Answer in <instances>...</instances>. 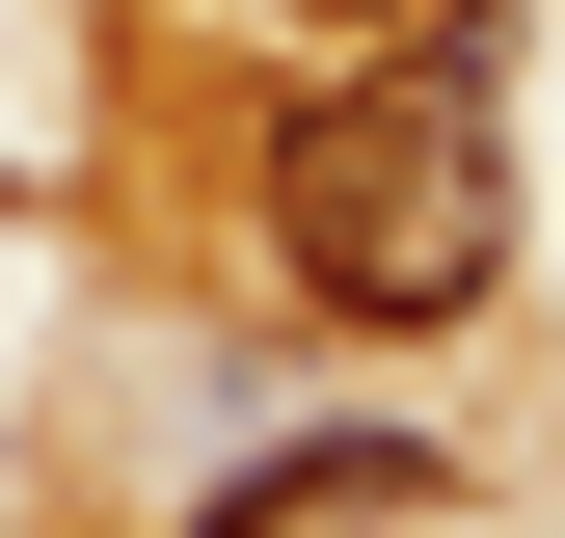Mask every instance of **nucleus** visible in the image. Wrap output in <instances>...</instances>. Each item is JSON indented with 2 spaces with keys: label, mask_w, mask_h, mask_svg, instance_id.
Wrapping results in <instances>:
<instances>
[{
  "label": "nucleus",
  "mask_w": 565,
  "mask_h": 538,
  "mask_svg": "<svg viewBox=\"0 0 565 538\" xmlns=\"http://www.w3.org/2000/svg\"><path fill=\"white\" fill-rule=\"evenodd\" d=\"M431 485H458V458L377 404V431H297V458H243V485L189 512V538H350V512H431Z\"/></svg>",
  "instance_id": "f03ea898"
},
{
  "label": "nucleus",
  "mask_w": 565,
  "mask_h": 538,
  "mask_svg": "<svg viewBox=\"0 0 565 538\" xmlns=\"http://www.w3.org/2000/svg\"><path fill=\"white\" fill-rule=\"evenodd\" d=\"M243 243L350 351H458L512 297V0H404L377 54H323L243 134Z\"/></svg>",
  "instance_id": "f257e3e1"
},
{
  "label": "nucleus",
  "mask_w": 565,
  "mask_h": 538,
  "mask_svg": "<svg viewBox=\"0 0 565 538\" xmlns=\"http://www.w3.org/2000/svg\"><path fill=\"white\" fill-rule=\"evenodd\" d=\"M297 28H404V0H297Z\"/></svg>",
  "instance_id": "7ed1b4c3"
}]
</instances>
